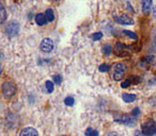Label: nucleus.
<instances>
[{
    "mask_svg": "<svg viewBox=\"0 0 156 136\" xmlns=\"http://www.w3.org/2000/svg\"><path fill=\"white\" fill-rule=\"evenodd\" d=\"M35 22H37L39 26H45V25L48 22V20H47V18H46L45 14L40 13L35 16Z\"/></svg>",
    "mask_w": 156,
    "mask_h": 136,
    "instance_id": "nucleus-11",
    "label": "nucleus"
},
{
    "mask_svg": "<svg viewBox=\"0 0 156 136\" xmlns=\"http://www.w3.org/2000/svg\"><path fill=\"white\" fill-rule=\"evenodd\" d=\"M152 9V0H142V12L149 14Z\"/></svg>",
    "mask_w": 156,
    "mask_h": 136,
    "instance_id": "nucleus-12",
    "label": "nucleus"
},
{
    "mask_svg": "<svg viewBox=\"0 0 156 136\" xmlns=\"http://www.w3.org/2000/svg\"><path fill=\"white\" fill-rule=\"evenodd\" d=\"M5 18H7V13H5V9L1 5V8H0V22L1 24H3L5 20Z\"/></svg>",
    "mask_w": 156,
    "mask_h": 136,
    "instance_id": "nucleus-16",
    "label": "nucleus"
},
{
    "mask_svg": "<svg viewBox=\"0 0 156 136\" xmlns=\"http://www.w3.org/2000/svg\"><path fill=\"white\" fill-rule=\"evenodd\" d=\"M126 66L122 63H118L113 66V79L115 81H120L123 79L124 75H125Z\"/></svg>",
    "mask_w": 156,
    "mask_h": 136,
    "instance_id": "nucleus-3",
    "label": "nucleus"
},
{
    "mask_svg": "<svg viewBox=\"0 0 156 136\" xmlns=\"http://www.w3.org/2000/svg\"><path fill=\"white\" fill-rule=\"evenodd\" d=\"M109 68H110V66H109L108 64H103V65H101L98 69H100L101 72H107V71H109Z\"/></svg>",
    "mask_w": 156,
    "mask_h": 136,
    "instance_id": "nucleus-20",
    "label": "nucleus"
},
{
    "mask_svg": "<svg viewBox=\"0 0 156 136\" xmlns=\"http://www.w3.org/2000/svg\"><path fill=\"white\" fill-rule=\"evenodd\" d=\"M64 102H65V104H66L67 106H73L74 105V98H72V97H66L65 98V100H64Z\"/></svg>",
    "mask_w": 156,
    "mask_h": 136,
    "instance_id": "nucleus-21",
    "label": "nucleus"
},
{
    "mask_svg": "<svg viewBox=\"0 0 156 136\" xmlns=\"http://www.w3.org/2000/svg\"><path fill=\"white\" fill-rule=\"evenodd\" d=\"M129 48L130 47H128V46H125L122 43H120V41H118V43L115 44V54H117L118 56H121V58L129 55V52L127 51V50H129Z\"/></svg>",
    "mask_w": 156,
    "mask_h": 136,
    "instance_id": "nucleus-5",
    "label": "nucleus"
},
{
    "mask_svg": "<svg viewBox=\"0 0 156 136\" xmlns=\"http://www.w3.org/2000/svg\"><path fill=\"white\" fill-rule=\"evenodd\" d=\"M1 89L5 98H11L16 94V85L13 82H5Z\"/></svg>",
    "mask_w": 156,
    "mask_h": 136,
    "instance_id": "nucleus-2",
    "label": "nucleus"
},
{
    "mask_svg": "<svg viewBox=\"0 0 156 136\" xmlns=\"http://www.w3.org/2000/svg\"><path fill=\"white\" fill-rule=\"evenodd\" d=\"M20 136H39V133H37V131L34 128L28 127V128H25V129L20 132Z\"/></svg>",
    "mask_w": 156,
    "mask_h": 136,
    "instance_id": "nucleus-9",
    "label": "nucleus"
},
{
    "mask_svg": "<svg viewBox=\"0 0 156 136\" xmlns=\"http://www.w3.org/2000/svg\"><path fill=\"white\" fill-rule=\"evenodd\" d=\"M102 37H103V33H101V32L94 33V34L92 35V39H93V41H98V39H101Z\"/></svg>",
    "mask_w": 156,
    "mask_h": 136,
    "instance_id": "nucleus-22",
    "label": "nucleus"
},
{
    "mask_svg": "<svg viewBox=\"0 0 156 136\" xmlns=\"http://www.w3.org/2000/svg\"><path fill=\"white\" fill-rule=\"evenodd\" d=\"M45 15H46V18H47V20L49 22H54V20H55V13H54V11H52L51 9L46 10Z\"/></svg>",
    "mask_w": 156,
    "mask_h": 136,
    "instance_id": "nucleus-14",
    "label": "nucleus"
},
{
    "mask_svg": "<svg viewBox=\"0 0 156 136\" xmlns=\"http://www.w3.org/2000/svg\"><path fill=\"white\" fill-rule=\"evenodd\" d=\"M140 114V111H139V108H134V111H133V115L134 116H136V115H139Z\"/></svg>",
    "mask_w": 156,
    "mask_h": 136,
    "instance_id": "nucleus-24",
    "label": "nucleus"
},
{
    "mask_svg": "<svg viewBox=\"0 0 156 136\" xmlns=\"http://www.w3.org/2000/svg\"><path fill=\"white\" fill-rule=\"evenodd\" d=\"M86 136H98V132L96 130L92 129V128H88L86 130Z\"/></svg>",
    "mask_w": 156,
    "mask_h": 136,
    "instance_id": "nucleus-17",
    "label": "nucleus"
},
{
    "mask_svg": "<svg viewBox=\"0 0 156 136\" xmlns=\"http://www.w3.org/2000/svg\"><path fill=\"white\" fill-rule=\"evenodd\" d=\"M63 136H65V135H63Z\"/></svg>",
    "mask_w": 156,
    "mask_h": 136,
    "instance_id": "nucleus-29",
    "label": "nucleus"
},
{
    "mask_svg": "<svg viewBox=\"0 0 156 136\" xmlns=\"http://www.w3.org/2000/svg\"><path fill=\"white\" fill-rule=\"evenodd\" d=\"M102 51L106 56H109L111 53H112V47H111L110 45H105L104 47H103Z\"/></svg>",
    "mask_w": 156,
    "mask_h": 136,
    "instance_id": "nucleus-15",
    "label": "nucleus"
},
{
    "mask_svg": "<svg viewBox=\"0 0 156 136\" xmlns=\"http://www.w3.org/2000/svg\"><path fill=\"white\" fill-rule=\"evenodd\" d=\"M141 132L147 136H152L156 133V122L153 119H147L145 122L142 123Z\"/></svg>",
    "mask_w": 156,
    "mask_h": 136,
    "instance_id": "nucleus-1",
    "label": "nucleus"
},
{
    "mask_svg": "<svg viewBox=\"0 0 156 136\" xmlns=\"http://www.w3.org/2000/svg\"><path fill=\"white\" fill-rule=\"evenodd\" d=\"M115 121L119 123H123L126 125H134V119L130 118L128 115H123L120 119H115Z\"/></svg>",
    "mask_w": 156,
    "mask_h": 136,
    "instance_id": "nucleus-10",
    "label": "nucleus"
},
{
    "mask_svg": "<svg viewBox=\"0 0 156 136\" xmlns=\"http://www.w3.org/2000/svg\"><path fill=\"white\" fill-rule=\"evenodd\" d=\"M45 85H46V88H47L48 93H52V91H54L55 86H54V83H52L51 81H46Z\"/></svg>",
    "mask_w": 156,
    "mask_h": 136,
    "instance_id": "nucleus-18",
    "label": "nucleus"
},
{
    "mask_svg": "<svg viewBox=\"0 0 156 136\" xmlns=\"http://www.w3.org/2000/svg\"><path fill=\"white\" fill-rule=\"evenodd\" d=\"M40 48L43 52H51L55 48V44L54 41H51L50 38H44L43 41H41V45H40Z\"/></svg>",
    "mask_w": 156,
    "mask_h": 136,
    "instance_id": "nucleus-6",
    "label": "nucleus"
},
{
    "mask_svg": "<svg viewBox=\"0 0 156 136\" xmlns=\"http://www.w3.org/2000/svg\"><path fill=\"white\" fill-rule=\"evenodd\" d=\"M5 32L8 34V36L10 37H14L18 34L20 32V25L16 22H10L8 24V26H5Z\"/></svg>",
    "mask_w": 156,
    "mask_h": 136,
    "instance_id": "nucleus-4",
    "label": "nucleus"
},
{
    "mask_svg": "<svg viewBox=\"0 0 156 136\" xmlns=\"http://www.w3.org/2000/svg\"><path fill=\"white\" fill-rule=\"evenodd\" d=\"M153 16L156 18V5L154 7V9H153Z\"/></svg>",
    "mask_w": 156,
    "mask_h": 136,
    "instance_id": "nucleus-26",
    "label": "nucleus"
},
{
    "mask_svg": "<svg viewBox=\"0 0 156 136\" xmlns=\"http://www.w3.org/2000/svg\"><path fill=\"white\" fill-rule=\"evenodd\" d=\"M141 82V78L140 77H130L129 79H127L126 81L122 82L121 86L123 88H126V87L130 86L132 84H137V83H140Z\"/></svg>",
    "mask_w": 156,
    "mask_h": 136,
    "instance_id": "nucleus-7",
    "label": "nucleus"
},
{
    "mask_svg": "<svg viewBox=\"0 0 156 136\" xmlns=\"http://www.w3.org/2000/svg\"><path fill=\"white\" fill-rule=\"evenodd\" d=\"M115 22H119L121 25H133L134 24V20L132 19L130 17H128L127 15H121L118 16V17H115Z\"/></svg>",
    "mask_w": 156,
    "mask_h": 136,
    "instance_id": "nucleus-8",
    "label": "nucleus"
},
{
    "mask_svg": "<svg viewBox=\"0 0 156 136\" xmlns=\"http://www.w3.org/2000/svg\"><path fill=\"white\" fill-rule=\"evenodd\" d=\"M123 33H125L127 36H129L130 38L135 39V41H137L138 39V36H137V34H135L134 32H132V31H128V30H123Z\"/></svg>",
    "mask_w": 156,
    "mask_h": 136,
    "instance_id": "nucleus-19",
    "label": "nucleus"
},
{
    "mask_svg": "<svg viewBox=\"0 0 156 136\" xmlns=\"http://www.w3.org/2000/svg\"><path fill=\"white\" fill-rule=\"evenodd\" d=\"M54 81H55V83H56L57 85H60L61 82H62V77L59 76V75H57V76L54 77Z\"/></svg>",
    "mask_w": 156,
    "mask_h": 136,
    "instance_id": "nucleus-23",
    "label": "nucleus"
},
{
    "mask_svg": "<svg viewBox=\"0 0 156 136\" xmlns=\"http://www.w3.org/2000/svg\"><path fill=\"white\" fill-rule=\"evenodd\" d=\"M109 136H120V135L117 133H115V132H112V133H109Z\"/></svg>",
    "mask_w": 156,
    "mask_h": 136,
    "instance_id": "nucleus-27",
    "label": "nucleus"
},
{
    "mask_svg": "<svg viewBox=\"0 0 156 136\" xmlns=\"http://www.w3.org/2000/svg\"><path fill=\"white\" fill-rule=\"evenodd\" d=\"M135 136H147V135H144V134L140 131H136L135 132Z\"/></svg>",
    "mask_w": 156,
    "mask_h": 136,
    "instance_id": "nucleus-25",
    "label": "nucleus"
},
{
    "mask_svg": "<svg viewBox=\"0 0 156 136\" xmlns=\"http://www.w3.org/2000/svg\"><path fill=\"white\" fill-rule=\"evenodd\" d=\"M155 47H156V35H155Z\"/></svg>",
    "mask_w": 156,
    "mask_h": 136,
    "instance_id": "nucleus-28",
    "label": "nucleus"
},
{
    "mask_svg": "<svg viewBox=\"0 0 156 136\" xmlns=\"http://www.w3.org/2000/svg\"><path fill=\"white\" fill-rule=\"evenodd\" d=\"M122 99L124 100V102L130 103V102H134L137 99V96L134 95V94H123L122 95Z\"/></svg>",
    "mask_w": 156,
    "mask_h": 136,
    "instance_id": "nucleus-13",
    "label": "nucleus"
}]
</instances>
